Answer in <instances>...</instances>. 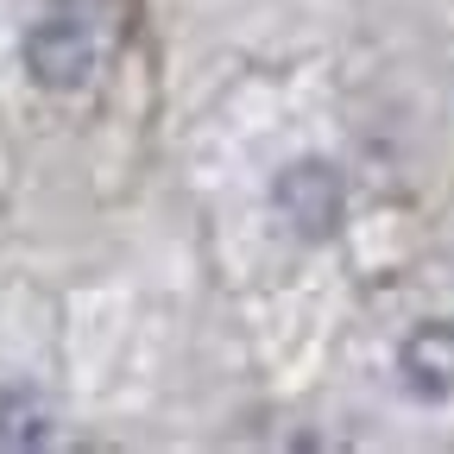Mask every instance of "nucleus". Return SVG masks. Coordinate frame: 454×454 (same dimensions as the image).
I'll use <instances>...</instances> for the list:
<instances>
[{"mask_svg": "<svg viewBox=\"0 0 454 454\" xmlns=\"http://www.w3.org/2000/svg\"><path fill=\"white\" fill-rule=\"evenodd\" d=\"M51 442V404L38 397V385L13 379L0 385V448H44Z\"/></svg>", "mask_w": 454, "mask_h": 454, "instance_id": "obj_4", "label": "nucleus"}, {"mask_svg": "<svg viewBox=\"0 0 454 454\" xmlns=\"http://www.w3.org/2000/svg\"><path fill=\"white\" fill-rule=\"evenodd\" d=\"M20 57H26V76H32L38 89L70 95V89H82V82L95 76V32H89L82 13H44V20L26 32Z\"/></svg>", "mask_w": 454, "mask_h": 454, "instance_id": "obj_2", "label": "nucleus"}, {"mask_svg": "<svg viewBox=\"0 0 454 454\" xmlns=\"http://www.w3.org/2000/svg\"><path fill=\"white\" fill-rule=\"evenodd\" d=\"M397 385L417 404H448L454 397V322H417L397 340Z\"/></svg>", "mask_w": 454, "mask_h": 454, "instance_id": "obj_3", "label": "nucleus"}, {"mask_svg": "<svg viewBox=\"0 0 454 454\" xmlns=\"http://www.w3.org/2000/svg\"><path fill=\"white\" fill-rule=\"evenodd\" d=\"M271 208L284 215V227L303 240H334L348 221V184L328 158H291L271 177Z\"/></svg>", "mask_w": 454, "mask_h": 454, "instance_id": "obj_1", "label": "nucleus"}]
</instances>
